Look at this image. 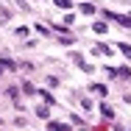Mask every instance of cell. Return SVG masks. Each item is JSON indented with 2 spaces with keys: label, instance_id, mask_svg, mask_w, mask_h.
I'll return each mask as SVG.
<instances>
[{
  "label": "cell",
  "instance_id": "9c48e42d",
  "mask_svg": "<svg viewBox=\"0 0 131 131\" xmlns=\"http://www.w3.org/2000/svg\"><path fill=\"white\" fill-rule=\"evenodd\" d=\"M56 6H59V8H70L73 3H70V0H56Z\"/></svg>",
  "mask_w": 131,
  "mask_h": 131
},
{
  "label": "cell",
  "instance_id": "5b68a950",
  "mask_svg": "<svg viewBox=\"0 0 131 131\" xmlns=\"http://www.w3.org/2000/svg\"><path fill=\"white\" fill-rule=\"evenodd\" d=\"M95 53H106V56H112V48H109V45H95Z\"/></svg>",
  "mask_w": 131,
  "mask_h": 131
},
{
  "label": "cell",
  "instance_id": "3957f363",
  "mask_svg": "<svg viewBox=\"0 0 131 131\" xmlns=\"http://www.w3.org/2000/svg\"><path fill=\"white\" fill-rule=\"evenodd\" d=\"M0 64H3V67H8V70H17V64H14L8 56H0Z\"/></svg>",
  "mask_w": 131,
  "mask_h": 131
},
{
  "label": "cell",
  "instance_id": "ba28073f",
  "mask_svg": "<svg viewBox=\"0 0 131 131\" xmlns=\"http://www.w3.org/2000/svg\"><path fill=\"white\" fill-rule=\"evenodd\" d=\"M92 92H98V95H106V86H103V84H95V86H92Z\"/></svg>",
  "mask_w": 131,
  "mask_h": 131
},
{
  "label": "cell",
  "instance_id": "6da1fadb",
  "mask_svg": "<svg viewBox=\"0 0 131 131\" xmlns=\"http://www.w3.org/2000/svg\"><path fill=\"white\" fill-rule=\"evenodd\" d=\"M106 20H114L123 28H131V17H123V14H114V11H106Z\"/></svg>",
  "mask_w": 131,
  "mask_h": 131
},
{
  "label": "cell",
  "instance_id": "8fae6325",
  "mask_svg": "<svg viewBox=\"0 0 131 131\" xmlns=\"http://www.w3.org/2000/svg\"><path fill=\"white\" fill-rule=\"evenodd\" d=\"M0 73H3V70H0Z\"/></svg>",
  "mask_w": 131,
  "mask_h": 131
},
{
  "label": "cell",
  "instance_id": "8992f818",
  "mask_svg": "<svg viewBox=\"0 0 131 131\" xmlns=\"http://www.w3.org/2000/svg\"><path fill=\"white\" fill-rule=\"evenodd\" d=\"M81 11H84V14H95V6H92V3H81Z\"/></svg>",
  "mask_w": 131,
  "mask_h": 131
},
{
  "label": "cell",
  "instance_id": "277c9868",
  "mask_svg": "<svg viewBox=\"0 0 131 131\" xmlns=\"http://www.w3.org/2000/svg\"><path fill=\"white\" fill-rule=\"evenodd\" d=\"M101 114H103V117H106V120H112V117H114V112H112V109H109V106H101Z\"/></svg>",
  "mask_w": 131,
  "mask_h": 131
},
{
  "label": "cell",
  "instance_id": "30bf717a",
  "mask_svg": "<svg viewBox=\"0 0 131 131\" xmlns=\"http://www.w3.org/2000/svg\"><path fill=\"white\" fill-rule=\"evenodd\" d=\"M120 50H123V56H128V59H131V45H120Z\"/></svg>",
  "mask_w": 131,
  "mask_h": 131
},
{
  "label": "cell",
  "instance_id": "52a82bcc",
  "mask_svg": "<svg viewBox=\"0 0 131 131\" xmlns=\"http://www.w3.org/2000/svg\"><path fill=\"white\" fill-rule=\"evenodd\" d=\"M106 31H109L106 23H95V34H106Z\"/></svg>",
  "mask_w": 131,
  "mask_h": 131
},
{
  "label": "cell",
  "instance_id": "7a4b0ae2",
  "mask_svg": "<svg viewBox=\"0 0 131 131\" xmlns=\"http://www.w3.org/2000/svg\"><path fill=\"white\" fill-rule=\"evenodd\" d=\"M48 128H50V131H70V126H67V123H56V120H53Z\"/></svg>",
  "mask_w": 131,
  "mask_h": 131
}]
</instances>
